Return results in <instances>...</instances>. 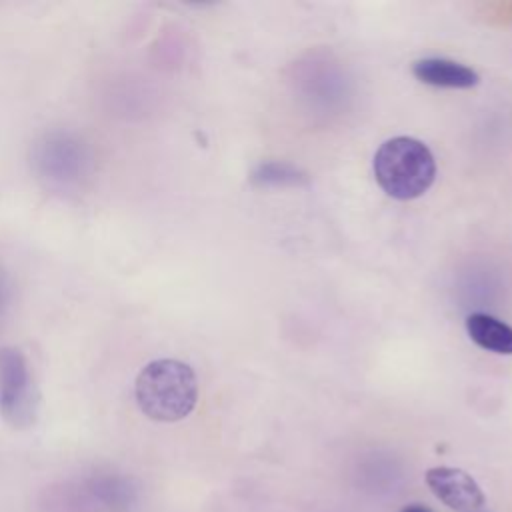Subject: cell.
Wrapping results in <instances>:
<instances>
[{
  "mask_svg": "<svg viewBox=\"0 0 512 512\" xmlns=\"http://www.w3.org/2000/svg\"><path fill=\"white\" fill-rule=\"evenodd\" d=\"M416 80L436 88H472L480 82V76L454 60L448 58H420L412 64Z\"/></svg>",
  "mask_w": 512,
  "mask_h": 512,
  "instance_id": "5",
  "label": "cell"
},
{
  "mask_svg": "<svg viewBox=\"0 0 512 512\" xmlns=\"http://www.w3.org/2000/svg\"><path fill=\"white\" fill-rule=\"evenodd\" d=\"M0 414L14 428H28L38 414V390L18 348H0Z\"/></svg>",
  "mask_w": 512,
  "mask_h": 512,
  "instance_id": "3",
  "label": "cell"
},
{
  "mask_svg": "<svg viewBox=\"0 0 512 512\" xmlns=\"http://www.w3.org/2000/svg\"><path fill=\"white\" fill-rule=\"evenodd\" d=\"M400 512H432L428 506H422V504H410L406 508H402Z\"/></svg>",
  "mask_w": 512,
  "mask_h": 512,
  "instance_id": "7",
  "label": "cell"
},
{
  "mask_svg": "<svg viewBox=\"0 0 512 512\" xmlns=\"http://www.w3.org/2000/svg\"><path fill=\"white\" fill-rule=\"evenodd\" d=\"M134 394L140 410L150 420L176 422L194 410L198 380L186 362L160 358L148 362L138 372Z\"/></svg>",
  "mask_w": 512,
  "mask_h": 512,
  "instance_id": "1",
  "label": "cell"
},
{
  "mask_svg": "<svg viewBox=\"0 0 512 512\" xmlns=\"http://www.w3.org/2000/svg\"><path fill=\"white\" fill-rule=\"evenodd\" d=\"M372 168L378 186L396 200L422 196L436 176L430 148L412 136H396L380 144Z\"/></svg>",
  "mask_w": 512,
  "mask_h": 512,
  "instance_id": "2",
  "label": "cell"
},
{
  "mask_svg": "<svg viewBox=\"0 0 512 512\" xmlns=\"http://www.w3.org/2000/svg\"><path fill=\"white\" fill-rule=\"evenodd\" d=\"M466 332L474 344L480 348L512 356V326L484 312H474L466 316Z\"/></svg>",
  "mask_w": 512,
  "mask_h": 512,
  "instance_id": "6",
  "label": "cell"
},
{
  "mask_svg": "<svg viewBox=\"0 0 512 512\" xmlns=\"http://www.w3.org/2000/svg\"><path fill=\"white\" fill-rule=\"evenodd\" d=\"M426 484L432 494L448 508L466 512L484 504V492L478 482L460 468L436 466L426 472Z\"/></svg>",
  "mask_w": 512,
  "mask_h": 512,
  "instance_id": "4",
  "label": "cell"
},
{
  "mask_svg": "<svg viewBox=\"0 0 512 512\" xmlns=\"http://www.w3.org/2000/svg\"><path fill=\"white\" fill-rule=\"evenodd\" d=\"M4 302V286H2V280H0V304Z\"/></svg>",
  "mask_w": 512,
  "mask_h": 512,
  "instance_id": "8",
  "label": "cell"
}]
</instances>
